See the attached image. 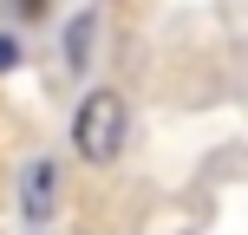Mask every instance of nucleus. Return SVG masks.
Listing matches in <instances>:
<instances>
[{
	"mask_svg": "<svg viewBox=\"0 0 248 235\" xmlns=\"http://www.w3.org/2000/svg\"><path fill=\"white\" fill-rule=\"evenodd\" d=\"M124 137H131V105H124V92H111V85L78 92L72 124H65L72 157L85 163V170H111V163L124 157Z\"/></svg>",
	"mask_w": 248,
	"mask_h": 235,
	"instance_id": "f257e3e1",
	"label": "nucleus"
},
{
	"mask_svg": "<svg viewBox=\"0 0 248 235\" xmlns=\"http://www.w3.org/2000/svg\"><path fill=\"white\" fill-rule=\"evenodd\" d=\"M59 189H65L59 150H33V157L20 163V222H26V235L46 229L52 216H59Z\"/></svg>",
	"mask_w": 248,
	"mask_h": 235,
	"instance_id": "f03ea898",
	"label": "nucleus"
},
{
	"mask_svg": "<svg viewBox=\"0 0 248 235\" xmlns=\"http://www.w3.org/2000/svg\"><path fill=\"white\" fill-rule=\"evenodd\" d=\"M92 46H98V7H78L72 20H65V33H59V65H65L72 78L92 72V59H98Z\"/></svg>",
	"mask_w": 248,
	"mask_h": 235,
	"instance_id": "7ed1b4c3",
	"label": "nucleus"
},
{
	"mask_svg": "<svg viewBox=\"0 0 248 235\" xmlns=\"http://www.w3.org/2000/svg\"><path fill=\"white\" fill-rule=\"evenodd\" d=\"M0 20L33 33V26H46V20H52V0H0Z\"/></svg>",
	"mask_w": 248,
	"mask_h": 235,
	"instance_id": "20e7f679",
	"label": "nucleus"
},
{
	"mask_svg": "<svg viewBox=\"0 0 248 235\" xmlns=\"http://www.w3.org/2000/svg\"><path fill=\"white\" fill-rule=\"evenodd\" d=\"M26 65V26H0V78Z\"/></svg>",
	"mask_w": 248,
	"mask_h": 235,
	"instance_id": "39448f33",
	"label": "nucleus"
}]
</instances>
